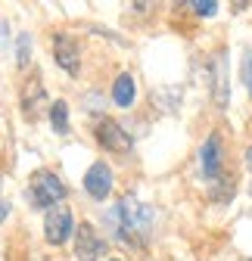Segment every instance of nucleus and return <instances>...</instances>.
<instances>
[{"instance_id":"f257e3e1","label":"nucleus","mask_w":252,"mask_h":261,"mask_svg":"<svg viewBox=\"0 0 252 261\" xmlns=\"http://www.w3.org/2000/svg\"><path fill=\"white\" fill-rule=\"evenodd\" d=\"M103 221H106V230L112 233V240H118L124 246H134V249L146 246V240L153 233V208L143 205L134 193L121 196L103 215Z\"/></svg>"},{"instance_id":"f03ea898","label":"nucleus","mask_w":252,"mask_h":261,"mask_svg":"<svg viewBox=\"0 0 252 261\" xmlns=\"http://www.w3.org/2000/svg\"><path fill=\"white\" fill-rule=\"evenodd\" d=\"M62 199H66V184L62 177L50 168H41L31 174L28 180V202L35 208H56Z\"/></svg>"},{"instance_id":"7ed1b4c3","label":"nucleus","mask_w":252,"mask_h":261,"mask_svg":"<svg viewBox=\"0 0 252 261\" xmlns=\"http://www.w3.org/2000/svg\"><path fill=\"white\" fill-rule=\"evenodd\" d=\"M75 233V218H72V208L66 205H56L47 212V221H44V237L50 246H62L69 243V237Z\"/></svg>"},{"instance_id":"20e7f679","label":"nucleus","mask_w":252,"mask_h":261,"mask_svg":"<svg viewBox=\"0 0 252 261\" xmlns=\"http://www.w3.org/2000/svg\"><path fill=\"white\" fill-rule=\"evenodd\" d=\"M199 168H203V177L206 180H221V171H224V143L218 134H209L203 149H199Z\"/></svg>"},{"instance_id":"39448f33","label":"nucleus","mask_w":252,"mask_h":261,"mask_svg":"<svg viewBox=\"0 0 252 261\" xmlns=\"http://www.w3.org/2000/svg\"><path fill=\"white\" fill-rule=\"evenodd\" d=\"M106 255V240L93 230V224H81L75 230V258L78 261H100Z\"/></svg>"},{"instance_id":"423d86ee","label":"nucleus","mask_w":252,"mask_h":261,"mask_svg":"<svg viewBox=\"0 0 252 261\" xmlns=\"http://www.w3.org/2000/svg\"><path fill=\"white\" fill-rule=\"evenodd\" d=\"M97 140H100V146L103 149H109V152H131V134L124 130L118 121H112V118H103L100 124H97Z\"/></svg>"},{"instance_id":"0eeeda50","label":"nucleus","mask_w":252,"mask_h":261,"mask_svg":"<svg viewBox=\"0 0 252 261\" xmlns=\"http://www.w3.org/2000/svg\"><path fill=\"white\" fill-rule=\"evenodd\" d=\"M84 190L93 196V199H106L109 190H112V168L106 162H93L84 174Z\"/></svg>"},{"instance_id":"6e6552de","label":"nucleus","mask_w":252,"mask_h":261,"mask_svg":"<svg viewBox=\"0 0 252 261\" xmlns=\"http://www.w3.org/2000/svg\"><path fill=\"white\" fill-rule=\"evenodd\" d=\"M53 59L62 72L78 75V44L69 35H56L53 38Z\"/></svg>"},{"instance_id":"1a4fd4ad","label":"nucleus","mask_w":252,"mask_h":261,"mask_svg":"<svg viewBox=\"0 0 252 261\" xmlns=\"http://www.w3.org/2000/svg\"><path fill=\"white\" fill-rule=\"evenodd\" d=\"M137 100V84L131 75H118L115 84H112V103L115 106H131Z\"/></svg>"},{"instance_id":"9d476101","label":"nucleus","mask_w":252,"mask_h":261,"mask_svg":"<svg viewBox=\"0 0 252 261\" xmlns=\"http://www.w3.org/2000/svg\"><path fill=\"white\" fill-rule=\"evenodd\" d=\"M215 100L218 106H228V62H224V53L215 59Z\"/></svg>"},{"instance_id":"9b49d317","label":"nucleus","mask_w":252,"mask_h":261,"mask_svg":"<svg viewBox=\"0 0 252 261\" xmlns=\"http://www.w3.org/2000/svg\"><path fill=\"white\" fill-rule=\"evenodd\" d=\"M50 124H53L56 134H69V106L62 100L50 106Z\"/></svg>"},{"instance_id":"f8f14e48","label":"nucleus","mask_w":252,"mask_h":261,"mask_svg":"<svg viewBox=\"0 0 252 261\" xmlns=\"http://www.w3.org/2000/svg\"><path fill=\"white\" fill-rule=\"evenodd\" d=\"M190 10H193L196 16H215V13H218V4H212V0H209V4L196 0V4H190Z\"/></svg>"},{"instance_id":"ddd939ff","label":"nucleus","mask_w":252,"mask_h":261,"mask_svg":"<svg viewBox=\"0 0 252 261\" xmlns=\"http://www.w3.org/2000/svg\"><path fill=\"white\" fill-rule=\"evenodd\" d=\"M243 81H246V87H249V93H252V50H249L246 59H243Z\"/></svg>"},{"instance_id":"4468645a","label":"nucleus","mask_w":252,"mask_h":261,"mask_svg":"<svg viewBox=\"0 0 252 261\" xmlns=\"http://www.w3.org/2000/svg\"><path fill=\"white\" fill-rule=\"evenodd\" d=\"M19 62H28V35H19Z\"/></svg>"},{"instance_id":"2eb2a0df","label":"nucleus","mask_w":252,"mask_h":261,"mask_svg":"<svg viewBox=\"0 0 252 261\" xmlns=\"http://www.w3.org/2000/svg\"><path fill=\"white\" fill-rule=\"evenodd\" d=\"M7 212H10V205H7V202H0V221L7 218Z\"/></svg>"},{"instance_id":"dca6fc26","label":"nucleus","mask_w":252,"mask_h":261,"mask_svg":"<svg viewBox=\"0 0 252 261\" xmlns=\"http://www.w3.org/2000/svg\"><path fill=\"white\" fill-rule=\"evenodd\" d=\"M246 165H249V168H252V149H249V152H246Z\"/></svg>"},{"instance_id":"f3484780","label":"nucleus","mask_w":252,"mask_h":261,"mask_svg":"<svg viewBox=\"0 0 252 261\" xmlns=\"http://www.w3.org/2000/svg\"><path fill=\"white\" fill-rule=\"evenodd\" d=\"M109 261H118V258H109Z\"/></svg>"},{"instance_id":"a211bd4d","label":"nucleus","mask_w":252,"mask_h":261,"mask_svg":"<svg viewBox=\"0 0 252 261\" xmlns=\"http://www.w3.org/2000/svg\"><path fill=\"white\" fill-rule=\"evenodd\" d=\"M249 193H252V190H249Z\"/></svg>"}]
</instances>
